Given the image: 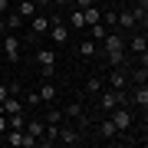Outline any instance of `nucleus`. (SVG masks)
Segmentation results:
<instances>
[{
    "label": "nucleus",
    "instance_id": "1",
    "mask_svg": "<svg viewBox=\"0 0 148 148\" xmlns=\"http://www.w3.org/2000/svg\"><path fill=\"white\" fill-rule=\"evenodd\" d=\"M99 56L106 59L109 66L128 63V53H125V33H122V30H109L106 40H102V46H99Z\"/></svg>",
    "mask_w": 148,
    "mask_h": 148
},
{
    "label": "nucleus",
    "instance_id": "2",
    "mask_svg": "<svg viewBox=\"0 0 148 148\" xmlns=\"http://www.w3.org/2000/svg\"><path fill=\"white\" fill-rule=\"evenodd\" d=\"M109 119H112V125L119 128V135L122 132H128V128L135 125V115H132V106H115L109 112Z\"/></svg>",
    "mask_w": 148,
    "mask_h": 148
},
{
    "label": "nucleus",
    "instance_id": "3",
    "mask_svg": "<svg viewBox=\"0 0 148 148\" xmlns=\"http://www.w3.org/2000/svg\"><path fill=\"white\" fill-rule=\"evenodd\" d=\"M0 46H3V56L10 59V63H20V49H23V40L16 36V33H3V36H0Z\"/></svg>",
    "mask_w": 148,
    "mask_h": 148
},
{
    "label": "nucleus",
    "instance_id": "4",
    "mask_svg": "<svg viewBox=\"0 0 148 148\" xmlns=\"http://www.w3.org/2000/svg\"><path fill=\"white\" fill-rule=\"evenodd\" d=\"M46 36L53 40V46H66V43H69V27L59 20V16H49V30H46Z\"/></svg>",
    "mask_w": 148,
    "mask_h": 148
},
{
    "label": "nucleus",
    "instance_id": "5",
    "mask_svg": "<svg viewBox=\"0 0 148 148\" xmlns=\"http://www.w3.org/2000/svg\"><path fill=\"white\" fill-rule=\"evenodd\" d=\"M82 142H86V135H82L76 125H63V122H59V135H56V145H82Z\"/></svg>",
    "mask_w": 148,
    "mask_h": 148
},
{
    "label": "nucleus",
    "instance_id": "6",
    "mask_svg": "<svg viewBox=\"0 0 148 148\" xmlns=\"http://www.w3.org/2000/svg\"><path fill=\"white\" fill-rule=\"evenodd\" d=\"M128 102H132L135 109L148 112V82H135V86H128Z\"/></svg>",
    "mask_w": 148,
    "mask_h": 148
},
{
    "label": "nucleus",
    "instance_id": "7",
    "mask_svg": "<svg viewBox=\"0 0 148 148\" xmlns=\"http://www.w3.org/2000/svg\"><path fill=\"white\" fill-rule=\"evenodd\" d=\"M125 53H132V56L148 53V40H145L142 30H135V33H128V36H125Z\"/></svg>",
    "mask_w": 148,
    "mask_h": 148
},
{
    "label": "nucleus",
    "instance_id": "8",
    "mask_svg": "<svg viewBox=\"0 0 148 148\" xmlns=\"http://www.w3.org/2000/svg\"><path fill=\"white\" fill-rule=\"evenodd\" d=\"M106 86H109V89H128V63L112 66V73H109Z\"/></svg>",
    "mask_w": 148,
    "mask_h": 148
},
{
    "label": "nucleus",
    "instance_id": "9",
    "mask_svg": "<svg viewBox=\"0 0 148 148\" xmlns=\"http://www.w3.org/2000/svg\"><path fill=\"white\" fill-rule=\"evenodd\" d=\"M115 30H125V36L138 30V20L132 16V10H115Z\"/></svg>",
    "mask_w": 148,
    "mask_h": 148
},
{
    "label": "nucleus",
    "instance_id": "10",
    "mask_svg": "<svg viewBox=\"0 0 148 148\" xmlns=\"http://www.w3.org/2000/svg\"><path fill=\"white\" fill-rule=\"evenodd\" d=\"M0 112H3V115H16V112H27V106H23L20 95H7V99L0 102Z\"/></svg>",
    "mask_w": 148,
    "mask_h": 148
},
{
    "label": "nucleus",
    "instance_id": "11",
    "mask_svg": "<svg viewBox=\"0 0 148 148\" xmlns=\"http://www.w3.org/2000/svg\"><path fill=\"white\" fill-rule=\"evenodd\" d=\"M95 135H99L102 142H115V138H119V128L112 125V119H102L99 125H95Z\"/></svg>",
    "mask_w": 148,
    "mask_h": 148
},
{
    "label": "nucleus",
    "instance_id": "12",
    "mask_svg": "<svg viewBox=\"0 0 148 148\" xmlns=\"http://www.w3.org/2000/svg\"><path fill=\"white\" fill-rule=\"evenodd\" d=\"M3 27L16 33V30H23V27H27V16H20L16 10H7V13H3Z\"/></svg>",
    "mask_w": 148,
    "mask_h": 148
},
{
    "label": "nucleus",
    "instance_id": "13",
    "mask_svg": "<svg viewBox=\"0 0 148 148\" xmlns=\"http://www.w3.org/2000/svg\"><path fill=\"white\" fill-rule=\"evenodd\" d=\"M46 30H49V16H40V13H33V16H30V33L43 36Z\"/></svg>",
    "mask_w": 148,
    "mask_h": 148
},
{
    "label": "nucleus",
    "instance_id": "14",
    "mask_svg": "<svg viewBox=\"0 0 148 148\" xmlns=\"http://www.w3.org/2000/svg\"><path fill=\"white\" fill-rule=\"evenodd\" d=\"M36 92H40V102H43V106H53V102H56V86H49V79L43 82Z\"/></svg>",
    "mask_w": 148,
    "mask_h": 148
},
{
    "label": "nucleus",
    "instance_id": "15",
    "mask_svg": "<svg viewBox=\"0 0 148 148\" xmlns=\"http://www.w3.org/2000/svg\"><path fill=\"white\" fill-rule=\"evenodd\" d=\"M86 33H89V40H95V43H102V40H106V33H109V27H106V23H89V27H86Z\"/></svg>",
    "mask_w": 148,
    "mask_h": 148
},
{
    "label": "nucleus",
    "instance_id": "16",
    "mask_svg": "<svg viewBox=\"0 0 148 148\" xmlns=\"http://www.w3.org/2000/svg\"><path fill=\"white\" fill-rule=\"evenodd\" d=\"M82 112H86V102H82V99H73V102L63 109V115H66V119H79Z\"/></svg>",
    "mask_w": 148,
    "mask_h": 148
},
{
    "label": "nucleus",
    "instance_id": "17",
    "mask_svg": "<svg viewBox=\"0 0 148 148\" xmlns=\"http://www.w3.org/2000/svg\"><path fill=\"white\" fill-rule=\"evenodd\" d=\"M13 10L20 13V16H27V20H30V16L36 13V3H33V0H16V3H13Z\"/></svg>",
    "mask_w": 148,
    "mask_h": 148
},
{
    "label": "nucleus",
    "instance_id": "18",
    "mask_svg": "<svg viewBox=\"0 0 148 148\" xmlns=\"http://www.w3.org/2000/svg\"><path fill=\"white\" fill-rule=\"evenodd\" d=\"M79 56H99V43H95V40H89V36H86L82 43H79Z\"/></svg>",
    "mask_w": 148,
    "mask_h": 148
},
{
    "label": "nucleus",
    "instance_id": "19",
    "mask_svg": "<svg viewBox=\"0 0 148 148\" xmlns=\"http://www.w3.org/2000/svg\"><path fill=\"white\" fill-rule=\"evenodd\" d=\"M69 30H86V16H82V10H73L69 13V23H66Z\"/></svg>",
    "mask_w": 148,
    "mask_h": 148
},
{
    "label": "nucleus",
    "instance_id": "20",
    "mask_svg": "<svg viewBox=\"0 0 148 148\" xmlns=\"http://www.w3.org/2000/svg\"><path fill=\"white\" fill-rule=\"evenodd\" d=\"M36 63L40 66H56V53L53 49H36Z\"/></svg>",
    "mask_w": 148,
    "mask_h": 148
},
{
    "label": "nucleus",
    "instance_id": "21",
    "mask_svg": "<svg viewBox=\"0 0 148 148\" xmlns=\"http://www.w3.org/2000/svg\"><path fill=\"white\" fill-rule=\"evenodd\" d=\"M102 89H106V82H102V79H99V76H89V82H86V92H89V95H92V99H95V95H99Z\"/></svg>",
    "mask_w": 148,
    "mask_h": 148
},
{
    "label": "nucleus",
    "instance_id": "22",
    "mask_svg": "<svg viewBox=\"0 0 148 148\" xmlns=\"http://www.w3.org/2000/svg\"><path fill=\"white\" fill-rule=\"evenodd\" d=\"M82 16H86V27H89V23H99L102 10H99V7H86V10H82Z\"/></svg>",
    "mask_w": 148,
    "mask_h": 148
},
{
    "label": "nucleus",
    "instance_id": "23",
    "mask_svg": "<svg viewBox=\"0 0 148 148\" xmlns=\"http://www.w3.org/2000/svg\"><path fill=\"white\" fill-rule=\"evenodd\" d=\"M102 23H106L109 30H115V7H109V10H102V16H99Z\"/></svg>",
    "mask_w": 148,
    "mask_h": 148
},
{
    "label": "nucleus",
    "instance_id": "24",
    "mask_svg": "<svg viewBox=\"0 0 148 148\" xmlns=\"http://www.w3.org/2000/svg\"><path fill=\"white\" fill-rule=\"evenodd\" d=\"M63 119H66V115H63V109H49V112H46V119H43V122H49V125H59Z\"/></svg>",
    "mask_w": 148,
    "mask_h": 148
},
{
    "label": "nucleus",
    "instance_id": "25",
    "mask_svg": "<svg viewBox=\"0 0 148 148\" xmlns=\"http://www.w3.org/2000/svg\"><path fill=\"white\" fill-rule=\"evenodd\" d=\"M23 106H43V102H40V92H36V89L23 92Z\"/></svg>",
    "mask_w": 148,
    "mask_h": 148
},
{
    "label": "nucleus",
    "instance_id": "26",
    "mask_svg": "<svg viewBox=\"0 0 148 148\" xmlns=\"http://www.w3.org/2000/svg\"><path fill=\"white\" fill-rule=\"evenodd\" d=\"M40 76H43V79H53V76H56V66H40Z\"/></svg>",
    "mask_w": 148,
    "mask_h": 148
},
{
    "label": "nucleus",
    "instance_id": "27",
    "mask_svg": "<svg viewBox=\"0 0 148 148\" xmlns=\"http://www.w3.org/2000/svg\"><path fill=\"white\" fill-rule=\"evenodd\" d=\"M69 3H76V10H86V7H92V0H69Z\"/></svg>",
    "mask_w": 148,
    "mask_h": 148
},
{
    "label": "nucleus",
    "instance_id": "28",
    "mask_svg": "<svg viewBox=\"0 0 148 148\" xmlns=\"http://www.w3.org/2000/svg\"><path fill=\"white\" fill-rule=\"evenodd\" d=\"M7 95H10V86H7V82H0V102H3Z\"/></svg>",
    "mask_w": 148,
    "mask_h": 148
},
{
    "label": "nucleus",
    "instance_id": "29",
    "mask_svg": "<svg viewBox=\"0 0 148 148\" xmlns=\"http://www.w3.org/2000/svg\"><path fill=\"white\" fill-rule=\"evenodd\" d=\"M7 10H10V0H0V16H3Z\"/></svg>",
    "mask_w": 148,
    "mask_h": 148
},
{
    "label": "nucleus",
    "instance_id": "30",
    "mask_svg": "<svg viewBox=\"0 0 148 148\" xmlns=\"http://www.w3.org/2000/svg\"><path fill=\"white\" fill-rule=\"evenodd\" d=\"M3 132H7V115L0 112V135H3Z\"/></svg>",
    "mask_w": 148,
    "mask_h": 148
},
{
    "label": "nucleus",
    "instance_id": "31",
    "mask_svg": "<svg viewBox=\"0 0 148 148\" xmlns=\"http://www.w3.org/2000/svg\"><path fill=\"white\" fill-rule=\"evenodd\" d=\"M33 3H36V7H49L53 0H33Z\"/></svg>",
    "mask_w": 148,
    "mask_h": 148
},
{
    "label": "nucleus",
    "instance_id": "32",
    "mask_svg": "<svg viewBox=\"0 0 148 148\" xmlns=\"http://www.w3.org/2000/svg\"><path fill=\"white\" fill-rule=\"evenodd\" d=\"M135 7H145V10H148V0H135Z\"/></svg>",
    "mask_w": 148,
    "mask_h": 148
},
{
    "label": "nucleus",
    "instance_id": "33",
    "mask_svg": "<svg viewBox=\"0 0 148 148\" xmlns=\"http://www.w3.org/2000/svg\"><path fill=\"white\" fill-rule=\"evenodd\" d=\"M69 3V0H53V7H66Z\"/></svg>",
    "mask_w": 148,
    "mask_h": 148
},
{
    "label": "nucleus",
    "instance_id": "34",
    "mask_svg": "<svg viewBox=\"0 0 148 148\" xmlns=\"http://www.w3.org/2000/svg\"><path fill=\"white\" fill-rule=\"evenodd\" d=\"M99 3H106V0H92V7H99Z\"/></svg>",
    "mask_w": 148,
    "mask_h": 148
},
{
    "label": "nucleus",
    "instance_id": "35",
    "mask_svg": "<svg viewBox=\"0 0 148 148\" xmlns=\"http://www.w3.org/2000/svg\"><path fill=\"white\" fill-rule=\"evenodd\" d=\"M112 3H122V0H112Z\"/></svg>",
    "mask_w": 148,
    "mask_h": 148
},
{
    "label": "nucleus",
    "instance_id": "36",
    "mask_svg": "<svg viewBox=\"0 0 148 148\" xmlns=\"http://www.w3.org/2000/svg\"><path fill=\"white\" fill-rule=\"evenodd\" d=\"M10 3H16V0H10Z\"/></svg>",
    "mask_w": 148,
    "mask_h": 148
}]
</instances>
